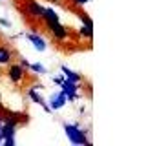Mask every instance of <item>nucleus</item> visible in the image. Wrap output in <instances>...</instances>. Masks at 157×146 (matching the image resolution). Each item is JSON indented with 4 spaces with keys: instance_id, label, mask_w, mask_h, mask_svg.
Returning <instances> with one entry per match:
<instances>
[{
    "instance_id": "obj_1",
    "label": "nucleus",
    "mask_w": 157,
    "mask_h": 146,
    "mask_svg": "<svg viewBox=\"0 0 157 146\" xmlns=\"http://www.w3.org/2000/svg\"><path fill=\"white\" fill-rule=\"evenodd\" d=\"M62 128H64V133H66L68 141L73 146H88L90 144V139L86 135V130H82L77 122H73V124L71 122H64Z\"/></svg>"
},
{
    "instance_id": "obj_2",
    "label": "nucleus",
    "mask_w": 157,
    "mask_h": 146,
    "mask_svg": "<svg viewBox=\"0 0 157 146\" xmlns=\"http://www.w3.org/2000/svg\"><path fill=\"white\" fill-rule=\"evenodd\" d=\"M46 28L49 29V33L53 35L55 40H59V42H62V40H66L68 36H70V29L59 20V22H51V24H46Z\"/></svg>"
},
{
    "instance_id": "obj_3",
    "label": "nucleus",
    "mask_w": 157,
    "mask_h": 146,
    "mask_svg": "<svg viewBox=\"0 0 157 146\" xmlns=\"http://www.w3.org/2000/svg\"><path fill=\"white\" fill-rule=\"evenodd\" d=\"M78 88H80V84L77 82H73V80H68V79H64V82L60 84V91H64V95L68 97V102H73V101H77L78 97Z\"/></svg>"
},
{
    "instance_id": "obj_4",
    "label": "nucleus",
    "mask_w": 157,
    "mask_h": 146,
    "mask_svg": "<svg viewBox=\"0 0 157 146\" xmlns=\"http://www.w3.org/2000/svg\"><path fill=\"white\" fill-rule=\"evenodd\" d=\"M26 75H28V70L24 66H20V64H9V68H7V79L13 84H20L26 79Z\"/></svg>"
},
{
    "instance_id": "obj_5",
    "label": "nucleus",
    "mask_w": 157,
    "mask_h": 146,
    "mask_svg": "<svg viewBox=\"0 0 157 146\" xmlns=\"http://www.w3.org/2000/svg\"><path fill=\"white\" fill-rule=\"evenodd\" d=\"M68 104V97L64 95V91H53L51 95H49V99H48V106L51 108V111H59V110H62L64 106Z\"/></svg>"
},
{
    "instance_id": "obj_6",
    "label": "nucleus",
    "mask_w": 157,
    "mask_h": 146,
    "mask_svg": "<svg viewBox=\"0 0 157 146\" xmlns=\"http://www.w3.org/2000/svg\"><path fill=\"white\" fill-rule=\"evenodd\" d=\"M24 36L29 40V44L33 46V49H37L39 53H44V51L48 49V42H46V38H44L42 35L35 33V31H28Z\"/></svg>"
},
{
    "instance_id": "obj_7",
    "label": "nucleus",
    "mask_w": 157,
    "mask_h": 146,
    "mask_svg": "<svg viewBox=\"0 0 157 146\" xmlns=\"http://www.w3.org/2000/svg\"><path fill=\"white\" fill-rule=\"evenodd\" d=\"M42 11H44V6H40L37 0H26V7H24V13L35 20H40L42 17Z\"/></svg>"
},
{
    "instance_id": "obj_8",
    "label": "nucleus",
    "mask_w": 157,
    "mask_h": 146,
    "mask_svg": "<svg viewBox=\"0 0 157 146\" xmlns=\"http://www.w3.org/2000/svg\"><path fill=\"white\" fill-rule=\"evenodd\" d=\"M39 90H42L40 84H37V86H29V88H28V97H29L35 104H39L40 108H42V106L46 104V101H44V97L39 93Z\"/></svg>"
},
{
    "instance_id": "obj_9",
    "label": "nucleus",
    "mask_w": 157,
    "mask_h": 146,
    "mask_svg": "<svg viewBox=\"0 0 157 146\" xmlns=\"http://www.w3.org/2000/svg\"><path fill=\"white\" fill-rule=\"evenodd\" d=\"M40 20H42L44 24H51V22H59V20H60V17H59V13H57L53 7H44Z\"/></svg>"
},
{
    "instance_id": "obj_10",
    "label": "nucleus",
    "mask_w": 157,
    "mask_h": 146,
    "mask_svg": "<svg viewBox=\"0 0 157 146\" xmlns=\"http://www.w3.org/2000/svg\"><path fill=\"white\" fill-rule=\"evenodd\" d=\"M60 73H62L64 79H68V80H73V82H77V84L82 82V75L77 73V71H73L71 68H68V66H64V64H60Z\"/></svg>"
},
{
    "instance_id": "obj_11",
    "label": "nucleus",
    "mask_w": 157,
    "mask_h": 146,
    "mask_svg": "<svg viewBox=\"0 0 157 146\" xmlns=\"http://www.w3.org/2000/svg\"><path fill=\"white\" fill-rule=\"evenodd\" d=\"M13 62V51L7 46H0V66H9Z\"/></svg>"
},
{
    "instance_id": "obj_12",
    "label": "nucleus",
    "mask_w": 157,
    "mask_h": 146,
    "mask_svg": "<svg viewBox=\"0 0 157 146\" xmlns=\"http://www.w3.org/2000/svg\"><path fill=\"white\" fill-rule=\"evenodd\" d=\"M28 70L31 73H35V75H48V68L44 64H40V62H29Z\"/></svg>"
},
{
    "instance_id": "obj_13",
    "label": "nucleus",
    "mask_w": 157,
    "mask_h": 146,
    "mask_svg": "<svg viewBox=\"0 0 157 146\" xmlns=\"http://www.w3.org/2000/svg\"><path fill=\"white\" fill-rule=\"evenodd\" d=\"M78 35L80 36H84V38H88V40H91L93 38V28H90V26H80L78 28Z\"/></svg>"
},
{
    "instance_id": "obj_14",
    "label": "nucleus",
    "mask_w": 157,
    "mask_h": 146,
    "mask_svg": "<svg viewBox=\"0 0 157 146\" xmlns=\"http://www.w3.org/2000/svg\"><path fill=\"white\" fill-rule=\"evenodd\" d=\"M78 17H80V20H82V24H84V26L93 28V20H91V17H88L86 13H78Z\"/></svg>"
},
{
    "instance_id": "obj_15",
    "label": "nucleus",
    "mask_w": 157,
    "mask_h": 146,
    "mask_svg": "<svg viewBox=\"0 0 157 146\" xmlns=\"http://www.w3.org/2000/svg\"><path fill=\"white\" fill-rule=\"evenodd\" d=\"M2 143H4V146H15L17 144V139H15V137H6Z\"/></svg>"
},
{
    "instance_id": "obj_16",
    "label": "nucleus",
    "mask_w": 157,
    "mask_h": 146,
    "mask_svg": "<svg viewBox=\"0 0 157 146\" xmlns=\"http://www.w3.org/2000/svg\"><path fill=\"white\" fill-rule=\"evenodd\" d=\"M0 26L9 29V28H11V20H9V18H4V17H0Z\"/></svg>"
},
{
    "instance_id": "obj_17",
    "label": "nucleus",
    "mask_w": 157,
    "mask_h": 146,
    "mask_svg": "<svg viewBox=\"0 0 157 146\" xmlns=\"http://www.w3.org/2000/svg\"><path fill=\"white\" fill-rule=\"evenodd\" d=\"M64 82V75L60 73V75H57V77H53V84H57V86H60Z\"/></svg>"
},
{
    "instance_id": "obj_18",
    "label": "nucleus",
    "mask_w": 157,
    "mask_h": 146,
    "mask_svg": "<svg viewBox=\"0 0 157 146\" xmlns=\"http://www.w3.org/2000/svg\"><path fill=\"white\" fill-rule=\"evenodd\" d=\"M18 64H20V66H24V68L28 70V66H29V60H28V59H24V57H20V60H18Z\"/></svg>"
},
{
    "instance_id": "obj_19",
    "label": "nucleus",
    "mask_w": 157,
    "mask_h": 146,
    "mask_svg": "<svg viewBox=\"0 0 157 146\" xmlns=\"http://www.w3.org/2000/svg\"><path fill=\"white\" fill-rule=\"evenodd\" d=\"M71 2H73L75 6H86V4H88L90 0H71Z\"/></svg>"
},
{
    "instance_id": "obj_20",
    "label": "nucleus",
    "mask_w": 157,
    "mask_h": 146,
    "mask_svg": "<svg viewBox=\"0 0 157 146\" xmlns=\"http://www.w3.org/2000/svg\"><path fill=\"white\" fill-rule=\"evenodd\" d=\"M2 141H4V137H2V133H0V144H2Z\"/></svg>"
},
{
    "instance_id": "obj_21",
    "label": "nucleus",
    "mask_w": 157,
    "mask_h": 146,
    "mask_svg": "<svg viewBox=\"0 0 157 146\" xmlns=\"http://www.w3.org/2000/svg\"><path fill=\"white\" fill-rule=\"evenodd\" d=\"M0 110H2V95H0Z\"/></svg>"
},
{
    "instance_id": "obj_22",
    "label": "nucleus",
    "mask_w": 157,
    "mask_h": 146,
    "mask_svg": "<svg viewBox=\"0 0 157 146\" xmlns=\"http://www.w3.org/2000/svg\"><path fill=\"white\" fill-rule=\"evenodd\" d=\"M0 124H2V121H0Z\"/></svg>"
}]
</instances>
